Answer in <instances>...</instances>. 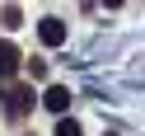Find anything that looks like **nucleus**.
<instances>
[{"label":"nucleus","instance_id":"obj_4","mask_svg":"<svg viewBox=\"0 0 145 136\" xmlns=\"http://www.w3.org/2000/svg\"><path fill=\"white\" fill-rule=\"evenodd\" d=\"M42 103H47L52 113H66V108H70V89L66 85H52L47 94H42Z\"/></svg>","mask_w":145,"mask_h":136},{"label":"nucleus","instance_id":"obj_1","mask_svg":"<svg viewBox=\"0 0 145 136\" xmlns=\"http://www.w3.org/2000/svg\"><path fill=\"white\" fill-rule=\"evenodd\" d=\"M5 113L10 117H28L33 113V89L28 85H5Z\"/></svg>","mask_w":145,"mask_h":136},{"label":"nucleus","instance_id":"obj_5","mask_svg":"<svg viewBox=\"0 0 145 136\" xmlns=\"http://www.w3.org/2000/svg\"><path fill=\"white\" fill-rule=\"evenodd\" d=\"M56 136H80V122H75V117H61V122H56Z\"/></svg>","mask_w":145,"mask_h":136},{"label":"nucleus","instance_id":"obj_6","mask_svg":"<svg viewBox=\"0 0 145 136\" xmlns=\"http://www.w3.org/2000/svg\"><path fill=\"white\" fill-rule=\"evenodd\" d=\"M0 24H5V28H19V24H24V14H19V10H14V5H10V10L0 14Z\"/></svg>","mask_w":145,"mask_h":136},{"label":"nucleus","instance_id":"obj_3","mask_svg":"<svg viewBox=\"0 0 145 136\" xmlns=\"http://www.w3.org/2000/svg\"><path fill=\"white\" fill-rule=\"evenodd\" d=\"M14 70H19V47L0 42V80H14Z\"/></svg>","mask_w":145,"mask_h":136},{"label":"nucleus","instance_id":"obj_2","mask_svg":"<svg viewBox=\"0 0 145 136\" xmlns=\"http://www.w3.org/2000/svg\"><path fill=\"white\" fill-rule=\"evenodd\" d=\"M38 38L47 42V47H61V42H66V24L61 19H42L38 24Z\"/></svg>","mask_w":145,"mask_h":136},{"label":"nucleus","instance_id":"obj_7","mask_svg":"<svg viewBox=\"0 0 145 136\" xmlns=\"http://www.w3.org/2000/svg\"><path fill=\"white\" fill-rule=\"evenodd\" d=\"M103 5H108V10H117V5H122V0H103Z\"/></svg>","mask_w":145,"mask_h":136}]
</instances>
